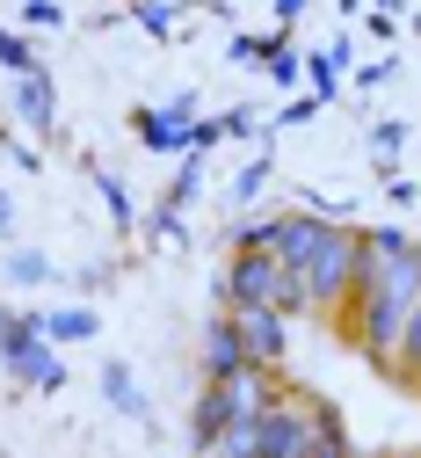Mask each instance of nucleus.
<instances>
[{
	"label": "nucleus",
	"mask_w": 421,
	"mask_h": 458,
	"mask_svg": "<svg viewBox=\"0 0 421 458\" xmlns=\"http://www.w3.org/2000/svg\"><path fill=\"white\" fill-rule=\"evenodd\" d=\"M37 320H44L51 342H95V327H102L95 306H58V313H37Z\"/></svg>",
	"instance_id": "ddd939ff"
},
{
	"label": "nucleus",
	"mask_w": 421,
	"mask_h": 458,
	"mask_svg": "<svg viewBox=\"0 0 421 458\" xmlns=\"http://www.w3.org/2000/svg\"><path fill=\"white\" fill-rule=\"evenodd\" d=\"M0 241H15V197L0 190Z\"/></svg>",
	"instance_id": "c85d7f7f"
},
{
	"label": "nucleus",
	"mask_w": 421,
	"mask_h": 458,
	"mask_svg": "<svg viewBox=\"0 0 421 458\" xmlns=\"http://www.w3.org/2000/svg\"><path fill=\"white\" fill-rule=\"evenodd\" d=\"M313 117H320V95H313V88H306V95H290V102L276 109V124H283V131H290V124H313Z\"/></svg>",
	"instance_id": "4be33fe9"
},
{
	"label": "nucleus",
	"mask_w": 421,
	"mask_h": 458,
	"mask_svg": "<svg viewBox=\"0 0 421 458\" xmlns=\"http://www.w3.org/2000/svg\"><path fill=\"white\" fill-rule=\"evenodd\" d=\"M262 66H269V81H276V88H298V81H306V59L290 51V37H276V44H269V59H262Z\"/></svg>",
	"instance_id": "dca6fc26"
},
{
	"label": "nucleus",
	"mask_w": 421,
	"mask_h": 458,
	"mask_svg": "<svg viewBox=\"0 0 421 458\" xmlns=\"http://www.w3.org/2000/svg\"><path fill=\"white\" fill-rule=\"evenodd\" d=\"M218 124H225V139H248V131H255V109H225Z\"/></svg>",
	"instance_id": "bb28decb"
},
{
	"label": "nucleus",
	"mask_w": 421,
	"mask_h": 458,
	"mask_svg": "<svg viewBox=\"0 0 421 458\" xmlns=\"http://www.w3.org/2000/svg\"><path fill=\"white\" fill-rule=\"evenodd\" d=\"M276 37H283V30H276ZM276 37H248V30H240V37L225 44V59H232V66H262V59H269V44H276Z\"/></svg>",
	"instance_id": "6ab92c4d"
},
{
	"label": "nucleus",
	"mask_w": 421,
	"mask_h": 458,
	"mask_svg": "<svg viewBox=\"0 0 421 458\" xmlns=\"http://www.w3.org/2000/svg\"><path fill=\"white\" fill-rule=\"evenodd\" d=\"M341 66H349V59H341L334 44L306 51V81H313V95H320V102H334V95H341Z\"/></svg>",
	"instance_id": "4468645a"
},
{
	"label": "nucleus",
	"mask_w": 421,
	"mask_h": 458,
	"mask_svg": "<svg viewBox=\"0 0 421 458\" xmlns=\"http://www.w3.org/2000/svg\"><path fill=\"white\" fill-rule=\"evenodd\" d=\"M414 306H421V241L407 233V225H371V233H364L356 292L334 313L341 320V342H349V350H364L371 371H392L400 327H407Z\"/></svg>",
	"instance_id": "f257e3e1"
},
{
	"label": "nucleus",
	"mask_w": 421,
	"mask_h": 458,
	"mask_svg": "<svg viewBox=\"0 0 421 458\" xmlns=\"http://www.w3.org/2000/svg\"><path fill=\"white\" fill-rule=\"evenodd\" d=\"M232 320H240V335H248V357L283 371V357H290V313L283 306H232Z\"/></svg>",
	"instance_id": "0eeeda50"
},
{
	"label": "nucleus",
	"mask_w": 421,
	"mask_h": 458,
	"mask_svg": "<svg viewBox=\"0 0 421 458\" xmlns=\"http://www.w3.org/2000/svg\"><path fill=\"white\" fill-rule=\"evenodd\" d=\"M189 124L197 117H182V109H131V131L146 153H189Z\"/></svg>",
	"instance_id": "9d476101"
},
{
	"label": "nucleus",
	"mask_w": 421,
	"mask_h": 458,
	"mask_svg": "<svg viewBox=\"0 0 421 458\" xmlns=\"http://www.w3.org/2000/svg\"><path fill=\"white\" fill-rule=\"evenodd\" d=\"M95 190H102V204H109L116 225H131V190H124V182H116V175H95Z\"/></svg>",
	"instance_id": "aec40b11"
},
{
	"label": "nucleus",
	"mask_w": 421,
	"mask_h": 458,
	"mask_svg": "<svg viewBox=\"0 0 421 458\" xmlns=\"http://www.w3.org/2000/svg\"><path fill=\"white\" fill-rule=\"evenodd\" d=\"M298 15H306V0H276V30H290Z\"/></svg>",
	"instance_id": "c756f323"
},
{
	"label": "nucleus",
	"mask_w": 421,
	"mask_h": 458,
	"mask_svg": "<svg viewBox=\"0 0 421 458\" xmlns=\"http://www.w3.org/2000/svg\"><path fill=\"white\" fill-rule=\"evenodd\" d=\"M0 66H8V81L29 73V66H37V44H29L22 30H0Z\"/></svg>",
	"instance_id": "f3484780"
},
{
	"label": "nucleus",
	"mask_w": 421,
	"mask_h": 458,
	"mask_svg": "<svg viewBox=\"0 0 421 458\" xmlns=\"http://www.w3.org/2000/svg\"><path fill=\"white\" fill-rule=\"evenodd\" d=\"M102 400H109L116 415H131V422L146 415V386L131 378V364H124V357H109V364H102Z\"/></svg>",
	"instance_id": "9b49d317"
},
{
	"label": "nucleus",
	"mask_w": 421,
	"mask_h": 458,
	"mask_svg": "<svg viewBox=\"0 0 421 458\" xmlns=\"http://www.w3.org/2000/svg\"><path fill=\"white\" fill-rule=\"evenodd\" d=\"M15 117H22L37 139H51V131H58V88H51V73H44V66L15 73Z\"/></svg>",
	"instance_id": "6e6552de"
},
{
	"label": "nucleus",
	"mask_w": 421,
	"mask_h": 458,
	"mask_svg": "<svg viewBox=\"0 0 421 458\" xmlns=\"http://www.w3.org/2000/svg\"><path fill=\"white\" fill-rule=\"evenodd\" d=\"M218 139H225V124H218V117H197V124H189V153H211Z\"/></svg>",
	"instance_id": "393cba45"
},
{
	"label": "nucleus",
	"mask_w": 421,
	"mask_h": 458,
	"mask_svg": "<svg viewBox=\"0 0 421 458\" xmlns=\"http://www.w3.org/2000/svg\"><path fill=\"white\" fill-rule=\"evenodd\" d=\"M240 364H255L248 357V335H240V320H232V306L204 327V378H225V371H240Z\"/></svg>",
	"instance_id": "1a4fd4ad"
},
{
	"label": "nucleus",
	"mask_w": 421,
	"mask_h": 458,
	"mask_svg": "<svg viewBox=\"0 0 421 458\" xmlns=\"http://www.w3.org/2000/svg\"><path fill=\"white\" fill-rule=\"evenodd\" d=\"M392 386H407V393H421V306L407 313V327H400V350H392V371H385Z\"/></svg>",
	"instance_id": "f8f14e48"
},
{
	"label": "nucleus",
	"mask_w": 421,
	"mask_h": 458,
	"mask_svg": "<svg viewBox=\"0 0 421 458\" xmlns=\"http://www.w3.org/2000/svg\"><path fill=\"white\" fill-rule=\"evenodd\" d=\"M385 197H392V204H414V197H421V190H414V182H407V175H385Z\"/></svg>",
	"instance_id": "cd10ccee"
},
{
	"label": "nucleus",
	"mask_w": 421,
	"mask_h": 458,
	"mask_svg": "<svg viewBox=\"0 0 421 458\" xmlns=\"http://www.w3.org/2000/svg\"><path fill=\"white\" fill-rule=\"evenodd\" d=\"M218 299H225V306H283L290 320L313 313L306 276L283 269L276 248H232V262H225V276H218Z\"/></svg>",
	"instance_id": "20e7f679"
},
{
	"label": "nucleus",
	"mask_w": 421,
	"mask_h": 458,
	"mask_svg": "<svg viewBox=\"0 0 421 458\" xmlns=\"http://www.w3.org/2000/svg\"><path fill=\"white\" fill-rule=\"evenodd\" d=\"M131 15H139L153 37H174V8H167V0H131Z\"/></svg>",
	"instance_id": "412c9836"
},
{
	"label": "nucleus",
	"mask_w": 421,
	"mask_h": 458,
	"mask_svg": "<svg viewBox=\"0 0 421 458\" xmlns=\"http://www.w3.org/2000/svg\"><path fill=\"white\" fill-rule=\"evenodd\" d=\"M0 364H8V378L29 386V393H58L66 386V364H58V350H51V335H44L37 313H8L0 306Z\"/></svg>",
	"instance_id": "423d86ee"
},
{
	"label": "nucleus",
	"mask_w": 421,
	"mask_h": 458,
	"mask_svg": "<svg viewBox=\"0 0 421 458\" xmlns=\"http://www.w3.org/2000/svg\"><path fill=\"white\" fill-rule=\"evenodd\" d=\"M22 22H29V30H58L66 8H58V0H22Z\"/></svg>",
	"instance_id": "b1692460"
},
{
	"label": "nucleus",
	"mask_w": 421,
	"mask_h": 458,
	"mask_svg": "<svg viewBox=\"0 0 421 458\" xmlns=\"http://www.w3.org/2000/svg\"><path fill=\"white\" fill-rule=\"evenodd\" d=\"M356 8H364V0H341V15H356Z\"/></svg>",
	"instance_id": "7c9ffc66"
},
{
	"label": "nucleus",
	"mask_w": 421,
	"mask_h": 458,
	"mask_svg": "<svg viewBox=\"0 0 421 458\" xmlns=\"http://www.w3.org/2000/svg\"><path fill=\"white\" fill-rule=\"evenodd\" d=\"M255 437H262V451H349L341 408L320 400V393H298V386H283L269 408H262Z\"/></svg>",
	"instance_id": "f03ea898"
},
{
	"label": "nucleus",
	"mask_w": 421,
	"mask_h": 458,
	"mask_svg": "<svg viewBox=\"0 0 421 458\" xmlns=\"http://www.w3.org/2000/svg\"><path fill=\"white\" fill-rule=\"evenodd\" d=\"M283 393V371L276 364H240L225 378H204V400H197V415H189V437L211 451V437L225 422H262V408Z\"/></svg>",
	"instance_id": "7ed1b4c3"
},
{
	"label": "nucleus",
	"mask_w": 421,
	"mask_h": 458,
	"mask_svg": "<svg viewBox=\"0 0 421 458\" xmlns=\"http://www.w3.org/2000/svg\"><path fill=\"white\" fill-rule=\"evenodd\" d=\"M400 146H407V124H378V131H371V153H378V167H392V160H400Z\"/></svg>",
	"instance_id": "5701e85b"
},
{
	"label": "nucleus",
	"mask_w": 421,
	"mask_h": 458,
	"mask_svg": "<svg viewBox=\"0 0 421 458\" xmlns=\"http://www.w3.org/2000/svg\"><path fill=\"white\" fill-rule=\"evenodd\" d=\"M356 269H364V225L349 218H327V233L306 262V292H313V313H341L349 292H356Z\"/></svg>",
	"instance_id": "39448f33"
},
{
	"label": "nucleus",
	"mask_w": 421,
	"mask_h": 458,
	"mask_svg": "<svg viewBox=\"0 0 421 458\" xmlns=\"http://www.w3.org/2000/svg\"><path fill=\"white\" fill-rule=\"evenodd\" d=\"M269 167H276V160H269V146H262V153H255V160H248V167L232 175V204H240V211H248V204H255V197L269 190Z\"/></svg>",
	"instance_id": "2eb2a0df"
},
{
	"label": "nucleus",
	"mask_w": 421,
	"mask_h": 458,
	"mask_svg": "<svg viewBox=\"0 0 421 458\" xmlns=\"http://www.w3.org/2000/svg\"><path fill=\"white\" fill-rule=\"evenodd\" d=\"M392 73H400V66H392V59H371V66H364V73H356V88H385V81H392Z\"/></svg>",
	"instance_id": "a878e982"
},
{
	"label": "nucleus",
	"mask_w": 421,
	"mask_h": 458,
	"mask_svg": "<svg viewBox=\"0 0 421 458\" xmlns=\"http://www.w3.org/2000/svg\"><path fill=\"white\" fill-rule=\"evenodd\" d=\"M8 284H51V262H44L37 248H15V255H8Z\"/></svg>",
	"instance_id": "a211bd4d"
}]
</instances>
